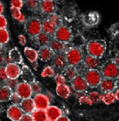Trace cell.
Masks as SVG:
<instances>
[{"instance_id": "1", "label": "cell", "mask_w": 119, "mask_h": 121, "mask_svg": "<svg viewBox=\"0 0 119 121\" xmlns=\"http://www.w3.org/2000/svg\"><path fill=\"white\" fill-rule=\"evenodd\" d=\"M86 49L87 55L101 59L106 52V42L102 39L91 40L87 43Z\"/></svg>"}, {"instance_id": "2", "label": "cell", "mask_w": 119, "mask_h": 121, "mask_svg": "<svg viewBox=\"0 0 119 121\" xmlns=\"http://www.w3.org/2000/svg\"><path fill=\"white\" fill-rule=\"evenodd\" d=\"M65 55L67 65L77 66L83 60V54L81 49L78 47H71L65 51Z\"/></svg>"}, {"instance_id": "3", "label": "cell", "mask_w": 119, "mask_h": 121, "mask_svg": "<svg viewBox=\"0 0 119 121\" xmlns=\"http://www.w3.org/2000/svg\"><path fill=\"white\" fill-rule=\"evenodd\" d=\"M23 24L25 32L31 38H34L40 33L42 32L41 21L38 18H28L25 20Z\"/></svg>"}, {"instance_id": "4", "label": "cell", "mask_w": 119, "mask_h": 121, "mask_svg": "<svg viewBox=\"0 0 119 121\" xmlns=\"http://www.w3.org/2000/svg\"><path fill=\"white\" fill-rule=\"evenodd\" d=\"M101 71L103 78H119V66L112 60H108L101 66Z\"/></svg>"}, {"instance_id": "5", "label": "cell", "mask_w": 119, "mask_h": 121, "mask_svg": "<svg viewBox=\"0 0 119 121\" xmlns=\"http://www.w3.org/2000/svg\"><path fill=\"white\" fill-rule=\"evenodd\" d=\"M53 37L62 43L67 44L72 41L73 35L71 29L69 27L62 24L57 27Z\"/></svg>"}, {"instance_id": "6", "label": "cell", "mask_w": 119, "mask_h": 121, "mask_svg": "<svg viewBox=\"0 0 119 121\" xmlns=\"http://www.w3.org/2000/svg\"><path fill=\"white\" fill-rule=\"evenodd\" d=\"M83 77L85 78L89 87L92 89L97 88L103 78L98 69H87Z\"/></svg>"}, {"instance_id": "7", "label": "cell", "mask_w": 119, "mask_h": 121, "mask_svg": "<svg viewBox=\"0 0 119 121\" xmlns=\"http://www.w3.org/2000/svg\"><path fill=\"white\" fill-rule=\"evenodd\" d=\"M70 82L72 89L76 93H84L87 92L89 89V86L83 75H77L75 77L72 78Z\"/></svg>"}, {"instance_id": "8", "label": "cell", "mask_w": 119, "mask_h": 121, "mask_svg": "<svg viewBox=\"0 0 119 121\" xmlns=\"http://www.w3.org/2000/svg\"><path fill=\"white\" fill-rule=\"evenodd\" d=\"M119 82V79L102 78L98 87L102 93L113 92L118 87Z\"/></svg>"}, {"instance_id": "9", "label": "cell", "mask_w": 119, "mask_h": 121, "mask_svg": "<svg viewBox=\"0 0 119 121\" xmlns=\"http://www.w3.org/2000/svg\"><path fill=\"white\" fill-rule=\"evenodd\" d=\"M51 61V65L55 69L56 72L58 71L59 73H61L67 65L65 52L55 54L54 57H53L52 60Z\"/></svg>"}, {"instance_id": "10", "label": "cell", "mask_w": 119, "mask_h": 121, "mask_svg": "<svg viewBox=\"0 0 119 121\" xmlns=\"http://www.w3.org/2000/svg\"><path fill=\"white\" fill-rule=\"evenodd\" d=\"M33 102L35 104V109L39 110H45L47 107L50 105V100L45 93H40L36 95H34Z\"/></svg>"}, {"instance_id": "11", "label": "cell", "mask_w": 119, "mask_h": 121, "mask_svg": "<svg viewBox=\"0 0 119 121\" xmlns=\"http://www.w3.org/2000/svg\"><path fill=\"white\" fill-rule=\"evenodd\" d=\"M14 91L21 99L31 98L33 95L30 84L24 81L19 82Z\"/></svg>"}, {"instance_id": "12", "label": "cell", "mask_w": 119, "mask_h": 121, "mask_svg": "<svg viewBox=\"0 0 119 121\" xmlns=\"http://www.w3.org/2000/svg\"><path fill=\"white\" fill-rule=\"evenodd\" d=\"M24 114L19 104H12L7 109V117L11 121H19Z\"/></svg>"}, {"instance_id": "13", "label": "cell", "mask_w": 119, "mask_h": 121, "mask_svg": "<svg viewBox=\"0 0 119 121\" xmlns=\"http://www.w3.org/2000/svg\"><path fill=\"white\" fill-rule=\"evenodd\" d=\"M39 10L47 15L54 13L56 11L55 3L53 0H40Z\"/></svg>"}, {"instance_id": "14", "label": "cell", "mask_w": 119, "mask_h": 121, "mask_svg": "<svg viewBox=\"0 0 119 121\" xmlns=\"http://www.w3.org/2000/svg\"><path fill=\"white\" fill-rule=\"evenodd\" d=\"M5 73L7 78L10 79H17L20 77L21 68L18 64L9 63L5 66Z\"/></svg>"}, {"instance_id": "15", "label": "cell", "mask_w": 119, "mask_h": 121, "mask_svg": "<svg viewBox=\"0 0 119 121\" xmlns=\"http://www.w3.org/2000/svg\"><path fill=\"white\" fill-rule=\"evenodd\" d=\"M37 52L38 59H39L40 60L45 63H47L52 60L53 57L55 55V53L51 49V48L48 45L39 47Z\"/></svg>"}, {"instance_id": "16", "label": "cell", "mask_w": 119, "mask_h": 121, "mask_svg": "<svg viewBox=\"0 0 119 121\" xmlns=\"http://www.w3.org/2000/svg\"><path fill=\"white\" fill-rule=\"evenodd\" d=\"M45 110L47 121H55L58 118L63 115L61 108L54 105H49Z\"/></svg>"}, {"instance_id": "17", "label": "cell", "mask_w": 119, "mask_h": 121, "mask_svg": "<svg viewBox=\"0 0 119 121\" xmlns=\"http://www.w3.org/2000/svg\"><path fill=\"white\" fill-rule=\"evenodd\" d=\"M100 59H101L87 55L83 57V63L87 69H98V68L101 67V66Z\"/></svg>"}, {"instance_id": "18", "label": "cell", "mask_w": 119, "mask_h": 121, "mask_svg": "<svg viewBox=\"0 0 119 121\" xmlns=\"http://www.w3.org/2000/svg\"><path fill=\"white\" fill-rule=\"evenodd\" d=\"M20 76L21 77L22 80L25 82L31 84L34 81H35V77L33 71L28 66L25 65H23L21 67Z\"/></svg>"}, {"instance_id": "19", "label": "cell", "mask_w": 119, "mask_h": 121, "mask_svg": "<svg viewBox=\"0 0 119 121\" xmlns=\"http://www.w3.org/2000/svg\"><path fill=\"white\" fill-rule=\"evenodd\" d=\"M52 38H53L52 36L49 35L42 31L39 34H38L36 37H35L34 38H31V39H34L35 44L39 47H41L48 45Z\"/></svg>"}, {"instance_id": "20", "label": "cell", "mask_w": 119, "mask_h": 121, "mask_svg": "<svg viewBox=\"0 0 119 121\" xmlns=\"http://www.w3.org/2000/svg\"><path fill=\"white\" fill-rule=\"evenodd\" d=\"M19 105L23 111V112L27 114H31L33 111L35 109L33 100L31 98L22 99Z\"/></svg>"}, {"instance_id": "21", "label": "cell", "mask_w": 119, "mask_h": 121, "mask_svg": "<svg viewBox=\"0 0 119 121\" xmlns=\"http://www.w3.org/2000/svg\"><path fill=\"white\" fill-rule=\"evenodd\" d=\"M8 57L11 61V63H16L18 65L23 64V59L22 57L21 53H20L19 50L17 47H14L11 49L8 53Z\"/></svg>"}, {"instance_id": "22", "label": "cell", "mask_w": 119, "mask_h": 121, "mask_svg": "<svg viewBox=\"0 0 119 121\" xmlns=\"http://www.w3.org/2000/svg\"><path fill=\"white\" fill-rule=\"evenodd\" d=\"M55 91L58 96L64 99H68L71 95V88L67 84L57 85Z\"/></svg>"}, {"instance_id": "23", "label": "cell", "mask_w": 119, "mask_h": 121, "mask_svg": "<svg viewBox=\"0 0 119 121\" xmlns=\"http://www.w3.org/2000/svg\"><path fill=\"white\" fill-rule=\"evenodd\" d=\"M48 46L54 52L55 54L65 52V51L67 49L65 43H62V42L58 41L57 39H54L53 37L51 40Z\"/></svg>"}, {"instance_id": "24", "label": "cell", "mask_w": 119, "mask_h": 121, "mask_svg": "<svg viewBox=\"0 0 119 121\" xmlns=\"http://www.w3.org/2000/svg\"><path fill=\"white\" fill-rule=\"evenodd\" d=\"M41 27L43 32L45 33L52 37L57 29V27L54 24H53L47 18H45L41 21Z\"/></svg>"}, {"instance_id": "25", "label": "cell", "mask_w": 119, "mask_h": 121, "mask_svg": "<svg viewBox=\"0 0 119 121\" xmlns=\"http://www.w3.org/2000/svg\"><path fill=\"white\" fill-rule=\"evenodd\" d=\"M61 73L64 75L67 81H69V82H71V81L72 78L78 75V73L75 67L72 65H69L66 66V67L63 69Z\"/></svg>"}, {"instance_id": "26", "label": "cell", "mask_w": 119, "mask_h": 121, "mask_svg": "<svg viewBox=\"0 0 119 121\" xmlns=\"http://www.w3.org/2000/svg\"><path fill=\"white\" fill-rule=\"evenodd\" d=\"M13 93V90L9 86L5 85L0 86V102L5 103L9 100V98Z\"/></svg>"}, {"instance_id": "27", "label": "cell", "mask_w": 119, "mask_h": 121, "mask_svg": "<svg viewBox=\"0 0 119 121\" xmlns=\"http://www.w3.org/2000/svg\"><path fill=\"white\" fill-rule=\"evenodd\" d=\"M24 55L31 63H36L38 59V52L35 49L26 47L24 49Z\"/></svg>"}, {"instance_id": "28", "label": "cell", "mask_w": 119, "mask_h": 121, "mask_svg": "<svg viewBox=\"0 0 119 121\" xmlns=\"http://www.w3.org/2000/svg\"><path fill=\"white\" fill-rule=\"evenodd\" d=\"M9 33L7 29H0V51L7 45L9 41Z\"/></svg>"}, {"instance_id": "29", "label": "cell", "mask_w": 119, "mask_h": 121, "mask_svg": "<svg viewBox=\"0 0 119 121\" xmlns=\"http://www.w3.org/2000/svg\"><path fill=\"white\" fill-rule=\"evenodd\" d=\"M33 121H47V116L45 110L35 109L31 113Z\"/></svg>"}, {"instance_id": "30", "label": "cell", "mask_w": 119, "mask_h": 121, "mask_svg": "<svg viewBox=\"0 0 119 121\" xmlns=\"http://www.w3.org/2000/svg\"><path fill=\"white\" fill-rule=\"evenodd\" d=\"M10 11H11L12 17L15 19L16 21L22 23H23L25 22L26 19H25V15L21 12V9L11 7Z\"/></svg>"}, {"instance_id": "31", "label": "cell", "mask_w": 119, "mask_h": 121, "mask_svg": "<svg viewBox=\"0 0 119 121\" xmlns=\"http://www.w3.org/2000/svg\"><path fill=\"white\" fill-rule=\"evenodd\" d=\"M101 100L106 105H110L115 102L116 98L115 93L113 92L102 93Z\"/></svg>"}, {"instance_id": "32", "label": "cell", "mask_w": 119, "mask_h": 121, "mask_svg": "<svg viewBox=\"0 0 119 121\" xmlns=\"http://www.w3.org/2000/svg\"><path fill=\"white\" fill-rule=\"evenodd\" d=\"M56 75V71L52 65H48L44 68L41 73V76L43 78L54 77Z\"/></svg>"}, {"instance_id": "33", "label": "cell", "mask_w": 119, "mask_h": 121, "mask_svg": "<svg viewBox=\"0 0 119 121\" xmlns=\"http://www.w3.org/2000/svg\"><path fill=\"white\" fill-rule=\"evenodd\" d=\"M27 7L31 11H38L39 9L40 0H23Z\"/></svg>"}, {"instance_id": "34", "label": "cell", "mask_w": 119, "mask_h": 121, "mask_svg": "<svg viewBox=\"0 0 119 121\" xmlns=\"http://www.w3.org/2000/svg\"><path fill=\"white\" fill-rule=\"evenodd\" d=\"M47 18L53 24H54L57 27H59V25H62L63 20H62L61 17L60 15L57 14L56 13H52V14L47 15Z\"/></svg>"}, {"instance_id": "35", "label": "cell", "mask_w": 119, "mask_h": 121, "mask_svg": "<svg viewBox=\"0 0 119 121\" xmlns=\"http://www.w3.org/2000/svg\"><path fill=\"white\" fill-rule=\"evenodd\" d=\"M30 85H31V88L33 94L36 95V94H38V93H41V91H42V86L41 85L39 82L35 81H34L32 83H31Z\"/></svg>"}, {"instance_id": "36", "label": "cell", "mask_w": 119, "mask_h": 121, "mask_svg": "<svg viewBox=\"0 0 119 121\" xmlns=\"http://www.w3.org/2000/svg\"><path fill=\"white\" fill-rule=\"evenodd\" d=\"M87 95L89 96L93 103L101 101L102 99V94H100L98 92H90Z\"/></svg>"}, {"instance_id": "37", "label": "cell", "mask_w": 119, "mask_h": 121, "mask_svg": "<svg viewBox=\"0 0 119 121\" xmlns=\"http://www.w3.org/2000/svg\"><path fill=\"white\" fill-rule=\"evenodd\" d=\"M19 83L18 78L17 79H10V78H7L5 81H4V85H5L9 86V88H11L12 90H15L16 86Z\"/></svg>"}, {"instance_id": "38", "label": "cell", "mask_w": 119, "mask_h": 121, "mask_svg": "<svg viewBox=\"0 0 119 121\" xmlns=\"http://www.w3.org/2000/svg\"><path fill=\"white\" fill-rule=\"evenodd\" d=\"M55 81L56 82L57 85H62V84H66L67 80L64 77V75L62 74L61 73H56V75L54 77Z\"/></svg>"}, {"instance_id": "39", "label": "cell", "mask_w": 119, "mask_h": 121, "mask_svg": "<svg viewBox=\"0 0 119 121\" xmlns=\"http://www.w3.org/2000/svg\"><path fill=\"white\" fill-rule=\"evenodd\" d=\"M79 102L80 104L85 105H92L93 104L88 95H82L80 96L79 98Z\"/></svg>"}, {"instance_id": "40", "label": "cell", "mask_w": 119, "mask_h": 121, "mask_svg": "<svg viewBox=\"0 0 119 121\" xmlns=\"http://www.w3.org/2000/svg\"><path fill=\"white\" fill-rule=\"evenodd\" d=\"M21 97L19 96L17 93H15V91H13V93L10 96L9 98V100L11 101L12 104H19L20 102L21 101Z\"/></svg>"}, {"instance_id": "41", "label": "cell", "mask_w": 119, "mask_h": 121, "mask_svg": "<svg viewBox=\"0 0 119 121\" xmlns=\"http://www.w3.org/2000/svg\"><path fill=\"white\" fill-rule=\"evenodd\" d=\"M23 0H11V7L21 9L23 6Z\"/></svg>"}, {"instance_id": "42", "label": "cell", "mask_w": 119, "mask_h": 121, "mask_svg": "<svg viewBox=\"0 0 119 121\" xmlns=\"http://www.w3.org/2000/svg\"><path fill=\"white\" fill-rule=\"evenodd\" d=\"M7 21L4 15H0V29H7Z\"/></svg>"}, {"instance_id": "43", "label": "cell", "mask_w": 119, "mask_h": 121, "mask_svg": "<svg viewBox=\"0 0 119 121\" xmlns=\"http://www.w3.org/2000/svg\"><path fill=\"white\" fill-rule=\"evenodd\" d=\"M7 78V75L5 73V67L4 65L0 66V80L5 81Z\"/></svg>"}, {"instance_id": "44", "label": "cell", "mask_w": 119, "mask_h": 121, "mask_svg": "<svg viewBox=\"0 0 119 121\" xmlns=\"http://www.w3.org/2000/svg\"><path fill=\"white\" fill-rule=\"evenodd\" d=\"M19 121H33V120L31 114L24 113Z\"/></svg>"}, {"instance_id": "45", "label": "cell", "mask_w": 119, "mask_h": 121, "mask_svg": "<svg viewBox=\"0 0 119 121\" xmlns=\"http://www.w3.org/2000/svg\"><path fill=\"white\" fill-rule=\"evenodd\" d=\"M18 40L19 43H20V45L21 46H25V45H26L27 39H26V37H25V35H19L18 36Z\"/></svg>"}, {"instance_id": "46", "label": "cell", "mask_w": 119, "mask_h": 121, "mask_svg": "<svg viewBox=\"0 0 119 121\" xmlns=\"http://www.w3.org/2000/svg\"><path fill=\"white\" fill-rule=\"evenodd\" d=\"M5 55L4 52L0 51V66L4 65V59H5Z\"/></svg>"}, {"instance_id": "47", "label": "cell", "mask_w": 119, "mask_h": 121, "mask_svg": "<svg viewBox=\"0 0 119 121\" xmlns=\"http://www.w3.org/2000/svg\"><path fill=\"white\" fill-rule=\"evenodd\" d=\"M55 121H71V120H70L67 117L62 115V116H61L60 117L58 118Z\"/></svg>"}, {"instance_id": "48", "label": "cell", "mask_w": 119, "mask_h": 121, "mask_svg": "<svg viewBox=\"0 0 119 121\" xmlns=\"http://www.w3.org/2000/svg\"><path fill=\"white\" fill-rule=\"evenodd\" d=\"M112 60L115 61V63L116 64L119 66V51H118L116 53V54L115 55V58Z\"/></svg>"}, {"instance_id": "49", "label": "cell", "mask_w": 119, "mask_h": 121, "mask_svg": "<svg viewBox=\"0 0 119 121\" xmlns=\"http://www.w3.org/2000/svg\"><path fill=\"white\" fill-rule=\"evenodd\" d=\"M115 95L116 100L119 101V89L116 90V91L115 93Z\"/></svg>"}, {"instance_id": "50", "label": "cell", "mask_w": 119, "mask_h": 121, "mask_svg": "<svg viewBox=\"0 0 119 121\" xmlns=\"http://www.w3.org/2000/svg\"><path fill=\"white\" fill-rule=\"evenodd\" d=\"M4 12V5L0 1V15H1Z\"/></svg>"}, {"instance_id": "51", "label": "cell", "mask_w": 119, "mask_h": 121, "mask_svg": "<svg viewBox=\"0 0 119 121\" xmlns=\"http://www.w3.org/2000/svg\"><path fill=\"white\" fill-rule=\"evenodd\" d=\"M1 102H0V112H1L2 110H3V107H2V105L1 104Z\"/></svg>"}, {"instance_id": "52", "label": "cell", "mask_w": 119, "mask_h": 121, "mask_svg": "<svg viewBox=\"0 0 119 121\" xmlns=\"http://www.w3.org/2000/svg\"><path fill=\"white\" fill-rule=\"evenodd\" d=\"M118 79H119V78H118Z\"/></svg>"}, {"instance_id": "53", "label": "cell", "mask_w": 119, "mask_h": 121, "mask_svg": "<svg viewBox=\"0 0 119 121\" xmlns=\"http://www.w3.org/2000/svg\"></svg>"}]
</instances>
